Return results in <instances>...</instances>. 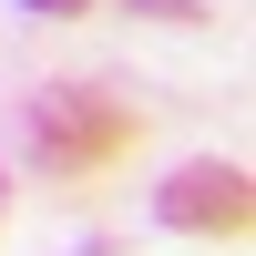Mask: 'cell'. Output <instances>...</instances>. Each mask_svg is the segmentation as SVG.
Listing matches in <instances>:
<instances>
[{
    "label": "cell",
    "instance_id": "obj_1",
    "mask_svg": "<svg viewBox=\"0 0 256 256\" xmlns=\"http://www.w3.org/2000/svg\"><path fill=\"white\" fill-rule=\"evenodd\" d=\"M20 144H31L41 174L82 184V174H102V164H123L144 144V113L123 92H102V82H41V92L20 102Z\"/></svg>",
    "mask_w": 256,
    "mask_h": 256
},
{
    "label": "cell",
    "instance_id": "obj_2",
    "mask_svg": "<svg viewBox=\"0 0 256 256\" xmlns=\"http://www.w3.org/2000/svg\"><path fill=\"white\" fill-rule=\"evenodd\" d=\"M164 226H184V236H246L256 226V184L246 164H184V174H164Z\"/></svg>",
    "mask_w": 256,
    "mask_h": 256
},
{
    "label": "cell",
    "instance_id": "obj_3",
    "mask_svg": "<svg viewBox=\"0 0 256 256\" xmlns=\"http://www.w3.org/2000/svg\"><path fill=\"white\" fill-rule=\"evenodd\" d=\"M20 10H41V20H92V10H113V0H20Z\"/></svg>",
    "mask_w": 256,
    "mask_h": 256
},
{
    "label": "cell",
    "instance_id": "obj_4",
    "mask_svg": "<svg viewBox=\"0 0 256 256\" xmlns=\"http://www.w3.org/2000/svg\"><path fill=\"white\" fill-rule=\"evenodd\" d=\"M0 216H10V174H0Z\"/></svg>",
    "mask_w": 256,
    "mask_h": 256
}]
</instances>
